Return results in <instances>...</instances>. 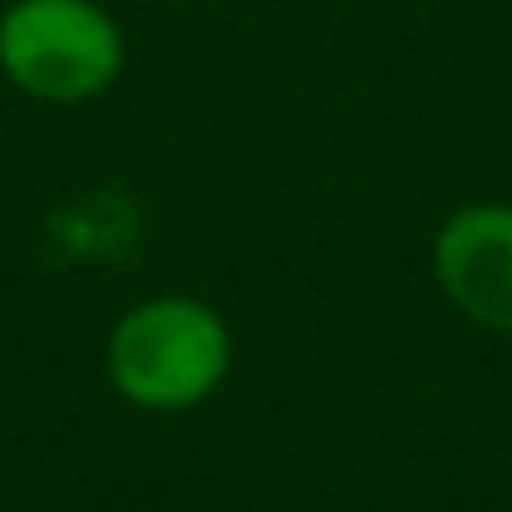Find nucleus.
<instances>
[{
    "instance_id": "1",
    "label": "nucleus",
    "mask_w": 512,
    "mask_h": 512,
    "mask_svg": "<svg viewBox=\"0 0 512 512\" xmlns=\"http://www.w3.org/2000/svg\"><path fill=\"white\" fill-rule=\"evenodd\" d=\"M226 317L186 292H161L126 307L106 337V377L141 412H191L231 377Z\"/></svg>"
},
{
    "instance_id": "2",
    "label": "nucleus",
    "mask_w": 512,
    "mask_h": 512,
    "mask_svg": "<svg viewBox=\"0 0 512 512\" xmlns=\"http://www.w3.org/2000/svg\"><path fill=\"white\" fill-rule=\"evenodd\" d=\"M126 66V36L96 0H11L0 11V71L36 101L106 96Z\"/></svg>"
},
{
    "instance_id": "3",
    "label": "nucleus",
    "mask_w": 512,
    "mask_h": 512,
    "mask_svg": "<svg viewBox=\"0 0 512 512\" xmlns=\"http://www.w3.org/2000/svg\"><path fill=\"white\" fill-rule=\"evenodd\" d=\"M432 277L457 317L512 337V201H467L432 236Z\"/></svg>"
}]
</instances>
